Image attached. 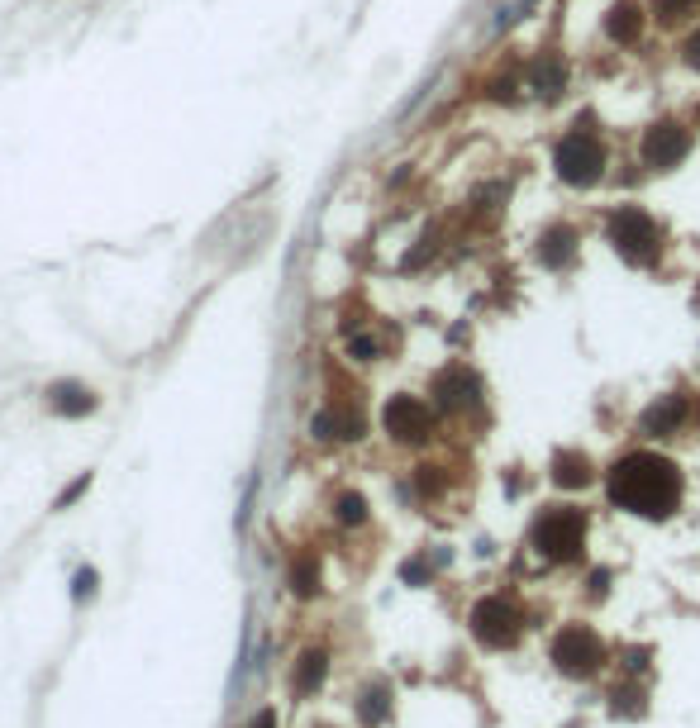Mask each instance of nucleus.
Instances as JSON below:
<instances>
[{"label":"nucleus","instance_id":"f257e3e1","mask_svg":"<svg viewBox=\"0 0 700 728\" xmlns=\"http://www.w3.org/2000/svg\"><path fill=\"white\" fill-rule=\"evenodd\" d=\"M610 500L639 519H667L681 505V466L663 452H629L610 466Z\"/></svg>","mask_w":700,"mask_h":728},{"label":"nucleus","instance_id":"f03ea898","mask_svg":"<svg viewBox=\"0 0 700 728\" xmlns=\"http://www.w3.org/2000/svg\"><path fill=\"white\" fill-rule=\"evenodd\" d=\"M529 543L543 562H576L586 547V514L572 510V505H548V510L533 519Z\"/></svg>","mask_w":700,"mask_h":728},{"label":"nucleus","instance_id":"7ed1b4c3","mask_svg":"<svg viewBox=\"0 0 700 728\" xmlns=\"http://www.w3.org/2000/svg\"><path fill=\"white\" fill-rule=\"evenodd\" d=\"M606 239H610V248L634 267H648L657 257V248H663V229H657L653 214L639 210V205H620V210L606 219Z\"/></svg>","mask_w":700,"mask_h":728},{"label":"nucleus","instance_id":"20e7f679","mask_svg":"<svg viewBox=\"0 0 700 728\" xmlns=\"http://www.w3.org/2000/svg\"><path fill=\"white\" fill-rule=\"evenodd\" d=\"M553 167H558V176L567 186L586 190V186H596L600 176H606V148H600V139H596L591 129L576 125V133H567V139L558 143Z\"/></svg>","mask_w":700,"mask_h":728},{"label":"nucleus","instance_id":"39448f33","mask_svg":"<svg viewBox=\"0 0 700 728\" xmlns=\"http://www.w3.org/2000/svg\"><path fill=\"white\" fill-rule=\"evenodd\" d=\"M553 662L562 676H596L600 667H606V643H600L591 628H582V624H567V628H558V638H553Z\"/></svg>","mask_w":700,"mask_h":728},{"label":"nucleus","instance_id":"423d86ee","mask_svg":"<svg viewBox=\"0 0 700 728\" xmlns=\"http://www.w3.org/2000/svg\"><path fill=\"white\" fill-rule=\"evenodd\" d=\"M519 610L505 595H486L472 604V634L476 643H486V648H515L519 643Z\"/></svg>","mask_w":700,"mask_h":728},{"label":"nucleus","instance_id":"0eeeda50","mask_svg":"<svg viewBox=\"0 0 700 728\" xmlns=\"http://www.w3.org/2000/svg\"><path fill=\"white\" fill-rule=\"evenodd\" d=\"M639 153H643V167H653V172L681 167L686 153H691V129L677 125V119H663V125H653L648 133H643Z\"/></svg>","mask_w":700,"mask_h":728},{"label":"nucleus","instance_id":"6e6552de","mask_svg":"<svg viewBox=\"0 0 700 728\" xmlns=\"http://www.w3.org/2000/svg\"><path fill=\"white\" fill-rule=\"evenodd\" d=\"M381 429H387L395 443H424L434 433V415L419 395H391L387 409H381Z\"/></svg>","mask_w":700,"mask_h":728},{"label":"nucleus","instance_id":"1a4fd4ad","mask_svg":"<svg viewBox=\"0 0 700 728\" xmlns=\"http://www.w3.org/2000/svg\"><path fill=\"white\" fill-rule=\"evenodd\" d=\"M482 405V381L467 367H448V372L434 376V409L444 415H467V409Z\"/></svg>","mask_w":700,"mask_h":728},{"label":"nucleus","instance_id":"9d476101","mask_svg":"<svg viewBox=\"0 0 700 728\" xmlns=\"http://www.w3.org/2000/svg\"><path fill=\"white\" fill-rule=\"evenodd\" d=\"M48 409L62 419H86L101 409V395H95L91 386H81V381H53L48 386Z\"/></svg>","mask_w":700,"mask_h":728},{"label":"nucleus","instance_id":"9b49d317","mask_svg":"<svg viewBox=\"0 0 700 728\" xmlns=\"http://www.w3.org/2000/svg\"><path fill=\"white\" fill-rule=\"evenodd\" d=\"M576 257V233L567 224H553V229H543L539 233V263L548 271H562Z\"/></svg>","mask_w":700,"mask_h":728},{"label":"nucleus","instance_id":"f8f14e48","mask_svg":"<svg viewBox=\"0 0 700 728\" xmlns=\"http://www.w3.org/2000/svg\"><path fill=\"white\" fill-rule=\"evenodd\" d=\"M639 34H643V10L634 0H615L606 10V38L610 44H639Z\"/></svg>","mask_w":700,"mask_h":728},{"label":"nucleus","instance_id":"ddd939ff","mask_svg":"<svg viewBox=\"0 0 700 728\" xmlns=\"http://www.w3.org/2000/svg\"><path fill=\"white\" fill-rule=\"evenodd\" d=\"M681 419H686V400H681V395H663L657 405L643 409V433H648V438H667Z\"/></svg>","mask_w":700,"mask_h":728},{"label":"nucleus","instance_id":"4468645a","mask_svg":"<svg viewBox=\"0 0 700 728\" xmlns=\"http://www.w3.org/2000/svg\"><path fill=\"white\" fill-rule=\"evenodd\" d=\"M562 86H567V62H562L558 53H543V58L533 62V91L548 95V101H558Z\"/></svg>","mask_w":700,"mask_h":728},{"label":"nucleus","instance_id":"2eb2a0df","mask_svg":"<svg viewBox=\"0 0 700 728\" xmlns=\"http://www.w3.org/2000/svg\"><path fill=\"white\" fill-rule=\"evenodd\" d=\"M553 481L562 490H576L591 481V462H586V452H558L553 457Z\"/></svg>","mask_w":700,"mask_h":728},{"label":"nucleus","instance_id":"dca6fc26","mask_svg":"<svg viewBox=\"0 0 700 728\" xmlns=\"http://www.w3.org/2000/svg\"><path fill=\"white\" fill-rule=\"evenodd\" d=\"M324 681V652H305L300 657V676H296V691L305 695V691H314V685Z\"/></svg>","mask_w":700,"mask_h":728},{"label":"nucleus","instance_id":"f3484780","mask_svg":"<svg viewBox=\"0 0 700 728\" xmlns=\"http://www.w3.org/2000/svg\"><path fill=\"white\" fill-rule=\"evenodd\" d=\"M696 10H700V0H653V15L663 24H681L686 15H696Z\"/></svg>","mask_w":700,"mask_h":728},{"label":"nucleus","instance_id":"a211bd4d","mask_svg":"<svg viewBox=\"0 0 700 728\" xmlns=\"http://www.w3.org/2000/svg\"><path fill=\"white\" fill-rule=\"evenodd\" d=\"M334 510H338V524H367V500L358 496V490H343Z\"/></svg>","mask_w":700,"mask_h":728},{"label":"nucleus","instance_id":"6ab92c4d","mask_svg":"<svg viewBox=\"0 0 700 728\" xmlns=\"http://www.w3.org/2000/svg\"><path fill=\"white\" fill-rule=\"evenodd\" d=\"M86 490H91V472H81V476L72 481V486H67L58 500H53V510H67V505H77L81 496H86Z\"/></svg>","mask_w":700,"mask_h":728},{"label":"nucleus","instance_id":"aec40b11","mask_svg":"<svg viewBox=\"0 0 700 728\" xmlns=\"http://www.w3.org/2000/svg\"><path fill=\"white\" fill-rule=\"evenodd\" d=\"M348 357H353V362H372V357H377V338L372 334H353L348 338Z\"/></svg>","mask_w":700,"mask_h":728},{"label":"nucleus","instance_id":"412c9836","mask_svg":"<svg viewBox=\"0 0 700 728\" xmlns=\"http://www.w3.org/2000/svg\"><path fill=\"white\" fill-rule=\"evenodd\" d=\"M72 595L77 600H91L95 595V567L86 562V567H77V576H72Z\"/></svg>","mask_w":700,"mask_h":728},{"label":"nucleus","instance_id":"4be33fe9","mask_svg":"<svg viewBox=\"0 0 700 728\" xmlns=\"http://www.w3.org/2000/svg\"><path fill=\"white\" fill-rule=\"evenodd\" d=\"M291 581H296L300 595H310V590H314V581H320V571H314V562H310V557H300V567L291 571Z\"/></svg>","mask_w":700,"mask_h":728},{"label":"nucleus","instance_id":"5701e85b","mask_svg":"<svg viewBox=\"0 0 700 728\" xmlns=\"http://www.w3.org/2000/svg\"><path fill=\"white\" fill-rule=\"evenodd\" d=\"M610 700H615V705H610L615 714H620V709H624V714H643V705H639L643 695H639V691H615Z\"/></svg>","mask_w":700,"mask_h":728},{"label":"nucleus","instance_id":"b1692460","mask_svg":"<svg viewBox=\"0 0 700 728\" xmlns=\"http://www.w3.org/2000/svg\"><path fill=\"white\" fill-rule=\"evenodd\" d=\"M529 5H533V0H515V5H505V10H501V15H496V29H505V24H515V20H519V15H525V10H529Z\"/></svg>","mask_w":700,"mask_h":728},{"label":"nucleus","instance_id":"393cba45","mask_svg":"<svg viewBox=\"0 0 700 728\" xmlns=\"http://www.w3.org/2000/svg\"><path fill=\"white\" fill-rule=\"evenodd\" d=\"M362 714H367V719H381V714H387V691H372V695H367V705H362Z\"/></svg>","mask_w":700,"mask_h":728},{"label":"nucleus","instance_id":"a878e982","mask_svg":"<svg viewBox=\"0 0 700 728\" xmlns=\"http://www.w3.org/2000/svg\"><path fill=\"white\" fill-rule=\"evenodd\" d=\"M681 53H686V67H696V72H700V29L686 38V48H681Z\"/></svg>","mask_w":700,"mask_h":728},{"label":"nucleus","instance_id":"bb28decb","mask_svg":"<svg viewBox=\"0 0 700 728\" xmlns=\"http://www.w3.org/2000/svg\"><path fill=\"white\" fill-rule=\"evenodd\" d=\"M643 657H648V652H624V667L629 671H643Z\"/></svg>","mask_w":700,"mask_h":728},{"label":"nucleus","instance_id":"cd10ccee","mask_svg":"<svg viewBox=\"0 0 700 728\" xmlns=\"http://www.w3.org/2000/svg\"><path fill=\"white\" fill-rule=\"evenodd\" d=\"M253 728H272V714H263V719H257Z\"/></svg>","mask_w":700,"mask_h":728}]
</instances>
